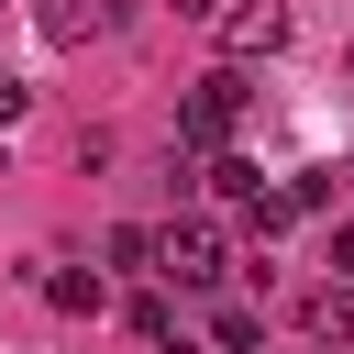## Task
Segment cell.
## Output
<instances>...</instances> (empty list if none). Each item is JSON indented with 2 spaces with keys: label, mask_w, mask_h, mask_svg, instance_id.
Returning a JSON list of instances; mask_svg holds the SVG:
<instances>
[{
  "label": "cell",
  "mask_w": 354,
  "mask_h": 354,
  "mask_svg": "<svg viewBox=\"0 0 354 354\" xmlns=\"http://www.w3.org/2000/svg\"><path fill=\"white\" fill-rule=\"evenodd\" d=\"M0 177H11V155H0Z\"/></svg>",
  "instance_id": "30bf717a"
},
{
  "label": "cell",
  "mask_w": 354,
  "mask_h": 354,
  "mask_svg": "<svg viewBox=\"0 0 354 354\" xmlns=\"http://www.w3.org/2000/svg\"><path fill=\"white\" fill-rule=\"evenodd\" d=\"M155 277H177V288H221V277H232V243H221L210 221H177V232H155Z\"/></svg>",
  "instance_id": "6da1fadb"
},
{
  "label": "cell",
  "mask_w": 354,
  "mask_h": 354,
  "mask_svg": "<svg viewBox=\"0 0 354 354\" xmlns=\"http://www.w3.org/2000/svg\"><path fill=\"white\" fill-rule=\"evenodd\" d=\"M210 22H221L232 55H277L288 44V0H210Z\"/></svg>",
  "instance_id": "3957f363"
},
{
  "label": "cell",
  "mask_w": 354,
  "mask_h": 354,
  "mask_svg": "<svg viewBox=\"0 0 354 354\" xmlns=\"http://www.w3.org/2000/svg\"><path fill=\"white\" fill-rule=\"evenodd\" d=\"M111 266H144V277H155V232H144V221H122V232H111Z\"/></svg>",
  "instance_id": "52a82bcc"
},
{
  "label": "cell",
  "mask_w": 354,
  "mask_h": 354,
  "mask_svg": "<svg viewBox=\"0 0 354 354\" xmlns=\"http://www.w3.org/2000/svg\"><path fill=\"white\" fill-rule=\"evenodd\" d=\"M232 122H243V77L221 66V77H199V88H188L177 133H188V144H232Z\"/></svg>",
  "instance_id": "7a4b0ae2"
},
{
  "label": "cell",
  "mask_w": 354,
  "mask_h": 354,
  "mask_svg": "<svg viewBox=\"0 0 354 354\" xmlns=\"http://www.w3.org/2000/svg\"><path fill=\"white\" fill-rule=\"evenodd\" d=\"M122 33V0H44V44H100Z\"/></svg>",
  "instance_id": "277c9868"
},
{
  "label": "cell",
  "mask_w": 354,
  "mask_h": 354,
  "mask_svg": "<svg viewBox=\"0 0 354 354\" xmlns=\"http://www.w3.org/2000/svg\"><path fill=\"white\" fill-rule=\"evenodd\" d=\"M210 188L243 210V199H266V166H254V155H221V166H210Z\"/></svg>",
  "instance_id": "5b68a950"
},
{
  "label": "cell",
  "mask_w": 354,
  "mask_h": 354,
  "mask_svg": "<svg viewBox=\"0 0 354 354\" xmlns=\"http://www.w3.org/2000/svg\"><path fill=\"white\" fill-rule=\"evenodd\" d=\"M22 100H33V88H22V77H0V133L22 122Z\"/></svg>",
  "instance_id": "ba28073f"
},
{
  "label": "cell",
  "mask_w": 354,
  "mask_h": 354,
  "mask_svg": "<svg viewBox=\"0 0 354 354\" xmlns=\"http://www.w3.org/2000/svg\"><path fill=\"white\" fill-rule=\"evenodd\" d=\"M332 277H343V288H354V221H343V232H332Z\"/></svg>",
  "instance_id": "9c48e42d"
},
{
  "label": "cell",
  "mask_w": 354,
  "mask_h": 354,
  "mask_svg": "<svg viewBox=\"0 0 354 354\" xmlns=\"http://www.w3.org/2000/svg\"><path fill=\"white\" fill-rule=\"evenodd\" d=\"M44 299H55V310H100V277H88V266H55Z\"/></svg>",
  "instance_id": "8992f818"
}]
</instances>
